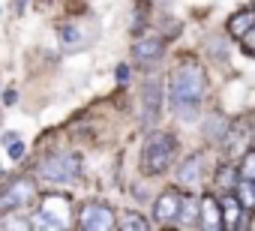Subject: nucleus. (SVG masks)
Wrapping results in <instances>:
<instances>
[{"mask_svg": "<svg viewBox=\"0 0 255 231\" xmlns=\"http://www.w3.org/2000/svg\"><path fill=\"white\" fill-rule=\"evenodd\" d=\"M204 87H207V78H204V69L198 63H183V66L174 69V75L168 81V102H171V108L180 120L189 123V120L198 117Z\"/></svg>", "mask_w": 255, "mask_h": 231, "instance_id": "f257e3e1", "label": "nucleus"}, {"mask_svg": "<svg viewBox=\"0 0 255 231\" xmlns=\"http://www.w3.org/2000/svg\"><path fill=\"white\" fill-rule=\"evenodd\" d=\"M216 180H219V186L231 189V186H237V180H240V168H237V165H222L219 174H216Z\"/></svg>", "mask_w": 255, "mask_h": 231, "instance_id": "f3484780", "label": "nucleus"}, {"mask_svg": "<svg viewBox=\"0 0 255 231\" xmlns=\"http://www.w3.org/2000/svg\"><path fill=\"white\" fill-rule=\"evenodd\" d=\"M36 228H66L69 225V198L66 195H48L42 201V213L33 219Z\"/></svg>", "mask_w": 255, "mask_h": 231, "instance_id": "20e7f679", "label": "nucleus"}, {"mask_svg": "<svg viewBox=\"0 0 255 231\" xmlns=\"http://www.w3.org/2000/svg\"><path fill=\"white\" fill-rule=\"evenodd\" d=\"M201 171H204V165H201V156L195 153V156H189V159L177 168V180H180L183 186H198V183H201Z\"/></svg>", "mask_w": 255, "mask_h": 231, "instance_id": "9b49d317", "label": "nucleus"}, {"mask_svg": "<svg viewBox=\"0 0 255 231\" xmlns=\"http://www.w3.org/2000/svg\"><path fill=\"white\" fill-rule=\"evenodd\" d=\"M219 207H222V228H240V198L237 195H225L219 198Z\"/></svg>", "mask_w": 255, "mask_h": 231, "instance_id": "f8f14e48", "label": "nucleus"}, {"mask_svg": "<svg viewBox=\"0 0 255 231\" xmlns=\"http://www.w3.org/2000/svg\"><path fill=\"white\" fill-rule=\"evenodd\" d=\"M198 225H204L207 231L222 228V207H219L216 195H210V192H204V198H201V219H198Z\"/></svg>", "mask_w": 255, "mask_h": 231, "instance_id": "6e6552de", "label": "nucleus"}, {"mask_svg": "<svg viewBox=\"0 0 255 231\" xmlns=\"http://www.w3.org/2000/svg\"><path fill=\"white\" fill-rule=\"evenodd\" d=\"M24 3H27V0H15V12H21V9H24Z\"/></svg>", "mask_w": 255, "mask_h": 231, "instance_id": "a878e982", "label": "nucleus"}, {"mask_svg": "<svg viewBox=\"0 0 255 231\" xmlns=\"http://www.w3.org/2000/svg\"><path fill=\"white\" fill-rule=\"evenodd\" d=\"M30 198H33V183L30 180H18V183H12L3 192V204L6 207H24Z\"/></svg>", "mask_w": 255, "mask_h": 231, "instance_id": "9d476101", "label": "nucleus"}, {"mask_svg": "<svg viewBox=\"0 0 255 231\" xmlns=\"http://www.w3.org/2000/svg\"><path fill=\"white\" fill-rule=\"evenodd\" d=\"M78 225L84 228V231H111L114 225H117V219H114V210L108 207V204H84L81 207V213H78Z\"/></svg>", "mask_w": 255, "mask_h": 231, "instance_id": "39448f33", "label": "nucleus"}, {"mask_svg": "<svg viewBox=\"0 0 255 231\" xmlns=\"http://www.w3.org/2000/svg\"><path fill=\"white\" fill-rule=\"evenodd\" d=\"M249 228H252V231H255V216H252V222H249Z\"/></svg>", "mask_w": 255, "mask_h": 231, "instance_id": "bb28decb", "label": "nucleus"}, {"mask_svg": "<svg viewBox=\"0 0 255 231\" xmlns=\"http://www.w3.org/2000/svg\"><path fill=\"white\" fill-rule=\"evenodd\" d=\"M222 141H225V150H228L231 156H237V153H240V150L246 147V129H243L240 123H231V126L225 129Z\"/></svg>", "mask_w": 255, "mask_h": 231, "instance_id": "4468645a", "label": "nucleus"}, {"mask_svg": "<svg viewBox=\"0 0 255 231\" xmlns=\"http://www.w3.org/2000/svg\"><path fill=\"white\" fill-rule=\"evenodd\" d=\"M159 111H162V84L159 81H147L141 90V114H144V123H156L159 120Z\"/></svg>", "mask_w": 255, "mask_h": 231, "instance_id": "423d86ee", "label": "nucleus"}, {"mask_svg": "<svg viewBox=\"0 0 255 231\" xmlns=\"http://www.w3.org/2000/svg\"><path fill=\"white\" fill-rule=\"evenodd\" d=\"M6 150H9V156H12V159H21V156H24V141H18V138H15L12 144H6Z\"/></svg>", "mask_w": 255, "mask_h": 231, "instance_id": "aec40b11", "label": "nucleus"}, {"mask_svg": "<svg viewBox=\"0 0 255 231\" xmlns=\"http://www.w3.org/2000/svg\"><path fill=\"white\" fill-rule=\"evenodd\" d=\"M243 48H246V51H249V54L255 57V27H252V30H249L246 36H243Z\"/></svg>", "mask_w": 255, "mask_h": 231, "instance_id": "412c9836", "label": "nucleus"}, {"mask_svg": "<svg viewBox=\"0 0 255 231\" xmlns=\"http://www.w3.org/2000/svg\"><path fill=\"white\" fill-rule=\"evenodd\" d=\"M0 225H3V228H27L30 222H27V219H3Z\"/></svg>", "mask_w": 255, "mask_h": 231, "instance_id": "4be33fe9", "label": "nucleus"}, {"mask_svg": "<svg viewBox=\"0 0 255 231\" xmlns=\"http://www.w3.org/2000/svg\"><path fill=\"white\" fill-rule=\"evenodd\" d=\"M237 189H240V204H246V207H252L255 204V180H246L243 177V183H237Z\"/></svg>", "mask_w": 255, "mask_h": 231, "instance_id": "a211bd4d", "label": "nucleus"}, {"mask_svg": "<svg viewBox=\"0 0 255 231\" xmlns=\"http://www.w3.org/2000/svg\"><path fill=\"white\" fill-rule=\"evenodd\" d=\"M174 153H177L174 135H168V132H153V135L144 141V150H141V171H144V174H162V171L174 162Z\"/></svg>", "mask_w": 255, "mask_h": 231, "instance_id": "f03ea898", "label": "nucleus"}, {"mask_svg": "<svg viewBox=\"0 0 255 231\" xmlns=\"http://www.w3.org/2000/svg\"><path fill=\"white\" fill-rule=\"evenodd\" d=\"M237 168H240V177L255 180V150H246V153H243V162H240Z\"/></svg>", "mask_w": 255, "mask_h": 231, "instance_id": "6ab92c4d", "label": "nucleus"}, {"mask_svg": "<svg viewBox=\"0 0 255 231\" xmlns=\"http://www.w3.org/2000/svg\"><path fill=\"white\" fill-rule=\"evenodd\" d=\"M198 219H201V204H198L192 195H183V201H180V213H177V222H180V225H198Z\"/></svg>", "mask_w": 255, "mask_h": 231, "instance_id": "2eb2a0df", "label": "nucleus"}, {"mask_svg": "<svg viewBox=\"0 0 255 231\" xmlns=\"http://www.w3.org/2000/svg\"><path fill=\"white\" fill-rule=\"evenodd\" d=\"M15 138H18V135H15V132H6V135H3V144H12V141H15Z\"/></svg>", "mask_w": 255, "mask_h": 231, "instance_id": "393cba45", "label": "nucleus"}, {"mask_svg": "<svg viewBox=\"0 0 255 231\" xmlns=\"http://www.w3.org/2000/svg\"><path fill=\"white\" fill-rule=\"evenodd\" d=\"M120 228H123V231H147L150 225H147V219H144L141 213H132V210H129V213L120 216Z\"/></svg>", "mask_w": 255, "mask_h": 231, "instance_id": "dca6fc26", "label": "nucleus"}, {"mask_svg": "<svg viewBox=\"0 0 255 231\" xmlns=\"http://www.w3.org/2000/svg\"><path fill=\"white\" fill-rule=\"evenodd\" d=\"M117 78L126 81V78H129V69H126V66H117Z\"/></svg>", "mask_w": 255, "mask_h": 231, "instance_id": "b1692460", "label": "nucleus"}, {"mask_svg": "<svg viewBox=\"0 0 255 231\" xmlns=\"http://www.w3.org/2000/svg\"><path fill=\"white\" fill-rule=\"evenodd\" d=\"M162 51H165V45H162V39H159V36L138 39V45L132 48V54H135V60H138V63H150V60L162 57Z\"/></svg>", "mask_w": 255, "mask_h": 231, "instance_id": "1a4fd4ad", "label": "nucleus"}, {"mask_svg": "<svg viewBox=\"0 0 255 231\" xmlns=\"http://www.w3.org/2000/svg\"><path fill=\"white\" fill-rule=\"evenodd\" d=\"M75 39H78V33H75L72 27H63V42L69 45V42H75Z\"/></svg>", "mask_w": 255, "mask_h": 231, "instance_id": "5701e85b", "label": "nucleus"}, {"mask_svg": "<svg viewBox=\"0 0 255 231\" xmlns=\"http://www.w3.org/2000/svg\"><path fill=\"white\" fill-rule=\"evenodd\" d=\"M255 27V9H243V12H234L231 18H228V33L234 36V39H243L249 30Z\"/></svg>", "mask_w": 255, "mask_h": 231, "instance_id": "ddd939ff", "label": "nucleus"}, {"mask_svg": "<svg viewBox=\"0 0 255 231\" xmlns=\"http://www.w3.org/2000/svg\"><path fill=\"white\" fill-rule=\"evenodd\" d=\"M39 174L51 183H69L81 174V159L78 153H51L48 159H42Z\"/></svg>", "mask_w": 255, "mask_h": 231, "instance_id": "7ed1b4c3", "label": "nucleus"}, {"mask_svg": "<svg viewBox=\"0 0 255 231\" xmlns=\"http://www.w3.org/2000/svg\"><path fill=\"white\" fill-rule=\"evenodd\" d=\"M180 201H183V192H177V189H168V192H162V195L156 198V204H153V216H156V222H162V225H168V222H177Z\"/></svg>", "mask_w": 255, "mask_h": 231, "instance_id": "0eeeda50", "label": "nucleus"}]
</instances>
